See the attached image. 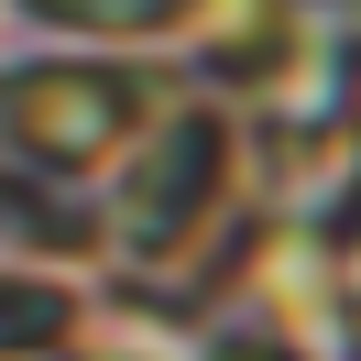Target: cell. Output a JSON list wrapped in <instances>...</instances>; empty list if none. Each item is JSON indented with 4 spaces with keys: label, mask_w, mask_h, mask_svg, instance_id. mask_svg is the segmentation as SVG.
Returning a JSON list of instances; mask_svg holds the SVG:
<instances>
[{
    "label": "cell",
    "mask_w": 361,
    "mask_h": 361,
    "mask_svg": "<svg viewBox=\"0 0 361 361\" xmlns=\"http://www.w3.org/2000/svg\"><path fill=\"white\" fill-rule=\"evenodd\" d=\"M132 110H142V88L121 66H33L23 88L0 99V132L23 142L33 164H88V154H110L132 132Z\"/></svg>",
    "instance_id": "cell-1"
},
{
    "label": "cell",
    "mask_w": 361,
    "mask_h": 361,
    "mask_svg": "<svg viewBox=\"0 0 361 361\" xmlns=\"http://www.w3.org/2000/svg\"><path fill=\"white\" fill-rule=\"evenodd\" d=\"M208 186H219V132H208V121H176V132L154 142V164H142V186H132V252H164L197 219Z\"/></svg>",
    "instance_id": "cell-2"
},
{
    "label": "cell",
    "mask_w": 361,
    "mask_h": 361,
    "mask_svg": "<svg viewBox=\"0 0 361 361\" xmlns=\"http://www.w3.org/2000/svg\"><path fill=\"white\" fill-rule=\"evenodd\" d=\"M55 317H66L55 295H0V339H44Z\"/></svg>",
    "instance_id": "cell-3"
},
{
    "label": "cell",
    "mask_w": 361,
    "mask_h": 361,
    "mask_svg": "<svg viewBox=\"0 0 361 361\" xmlns=\"http://www.w3.org/2000/svg\"><path fill=\"white\" fill-rule=\"evenodd\" d=\"M55 11H77V23H154L164 0H55Z\"/></svg>",
    "instance_id": "cell-4"
}]
</instances>
